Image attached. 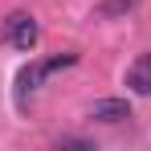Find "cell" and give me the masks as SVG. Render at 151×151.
<instances>
[{
	"label": "cell",
	"mask_w": 151,
	"mask_h": 151,
	"mask_svg": "<svg viewBox=\"0 0 151 151\" xmlns=\"http://www.w3.org/2000/svg\"><path fill=\"white\" fill-rule=\"evenodd\" d=\"M37 37H41V25H37L33 12H12V17L4 21V41H8L12 49L29 53L33 45H37Z\"/></svg>",
	"instance_id": "1"
},
{
	"label": "cell",
	"mask_w": 151,
	"mask_h": 151,
	"mask_svg": "<svg viewBox=\"0 0 151 151\" xmlns=\"http://www.w3.org/2000/svg\"><path fill=\"white\" fill-rule=\"evenodd\" d=\"M90 119H94V123H127V119H131V102L127 98H98L94 102V106H90Z\"/></svg>",
	"instance_id": "2"
},
{
	"label": "cell",
	"mask_w": 151,
	"mask_h": 151,
	"mask_svg": "<svg viewBox=\"0 0 151 151\" xmlns=\"http://www.w3.org/2000/svg\"><path fill=\"white\" fill-rule=\"evenodd\" d=\"M127 86L135 94H151V53H139L131 65H127Z\"/></svg>",
	"instance_id": "3"
},
{
	"label": "cell",
	"mask_w": 151,
	"mask_h": 151,
	"mask_svg": "<svg viewBox=\"0 0 151 151\" xmlns=\"http://www.w3.org/2000/svg\"><path fill=\"white\" fill-rule=\"evenodd\" d=\"M45 74H49V65H45V61H33V65H25V70L17 74V90H21V98H25V94H33V90L41 86V78H45Z\"/></svg>",
	"instance_id": "4"
},
{
	"label": "cell",
	"mask_w": 151,
	"mask_h": 151,
	"mask_svg": "<svg viewBox=\"0 0 151 151\" xmlns=\"http://www.w3.org/2000/svg\"><path fill=\"white\" fill-rule=\"evenodd\" d=\"M131 8H135V0H106L98 12L102 17H114V12H131Z\"/></svg>",
	"instance_id": "5"
}]
</instances>
